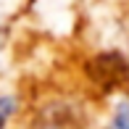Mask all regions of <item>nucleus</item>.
I'll use <instances>...</instances> for the list:
<instances>
[{
  "label": "nucleus",
  "mask_w": 129,
  "mask_h": 129,
  "mask_svg": "<svg viewBox=\"0 0 129 129\" xmlns=\"http://www.w3.org/2000/svg\"><path fill=\"white\" fill-rule=\"evenodd\" d=\"M113 129H129V100H124L113 113Z\"/></svg>",
  "instance_id": "f257e3e1"
},
{
  "label": "nucleus",
  "mask_w": 129,
  "mask_h": 129,
  "mask_svg": "<svg viewBox=\"0 0 129 129\" xmlns=\"http://www.w3.org/2000/svg\"><path fill=\"white\" fill-rule=\"evenodd\" d=\"M13 108H16V103L11 100V98H0V126L5 124V119H8L11 113H13Z\"/></svg>",
  "instance_id": "f03ea898"
}]
</instances>
